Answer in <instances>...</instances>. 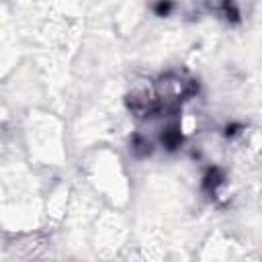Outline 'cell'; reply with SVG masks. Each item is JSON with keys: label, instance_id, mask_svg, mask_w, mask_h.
<instances>
[{"label": "cell", "instance_id": "obj_1", "mask_svg": "<svg viewBox=\"0 0 262 262\" xmlns=\"http://www.w3.org/2000/svg\"><path fill=\"white\" fill-rule=\"evenodd\" d=\"M170 8H172V4H170V0H166V2H160L158 4V14H168L170 12Z\"/></svg>", "mask_w": 262, "mask_h": 262}]
</instances>
